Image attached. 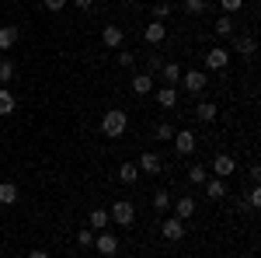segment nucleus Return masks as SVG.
<instances>
[{"label":"nucleus","instance_id":"nucleus-1","mask_svg":"<svg viewBox=\"0 0 261 258\" xmlns=\"http://www.w3.org/2000/svg\"><path fill=\"white\" fill-rule=\"evenodd\" d=\"M125 129H129V115H125L122 108H108V112L101 115V133L108 139H119Z\"/></svg>","mask_w":261,"mask_h":258},{"label":"nucleus","instance_id":"nucleus-2","mask_svg":"<svg viewBox=\"0 0 261 258\" xmlns=\"http://www.w3.org/2000/svg\"><path fill=\"white\" fill-rule=\"evenodd\" d=\"M181 84H185L188 95H202L205 84H209V74L205 70H181Z\"/></svg>","mask_w":261,"mask_h":258},{"label":"nucleus","instance_id":"nucleus-3","mask_svg":"<svg viewBox=\"0 0 261 258\" xmlns=\"http://www.w3.org/2000/svg\"><path fill=\"white\" fill-rule=\"evenodd\" d=\"M108 217L115 220L119 227H133V223H136V206H133V202H125V199H119V202L108 209Z\"/></svg>","mask_w":261,"mask_h":258},{"label":"nucleus","instance_id":"nucleus-4","mask_svg":"<svg viewBox=\"0 0 261 258\" xmlns=\"http://www.w3.org/2000/svg\"><path fill=\"white\" fill-rule=\"evenodd\" d=\"M91 248H98L105 258H112V255H119V238H115V234H108V230H98Z\"/></svg>","mask_w":261,"mask_h":258},{"label":"nucleus","instance_id":"nucleus-5","mask_svg":"<svg viewBox=\"0 0 261 258\" xmlns=\"http://www.w3.org/2000/svg\"><path fill=\"white\" fill-rule=\"evenodd\" d=\"M174 150H178L181 157H188V154H192V150H195V133H192V129H174Z\"/></svg>","mask_w":261,"mask_h":258},{"label":"nucleus","instance_id":"nucleus-6","mask_svg":"<svg viewBox=\"0 0 261 258\" xmlns=\"http://www.w3.org/2000/svg\"><path fill=\"white\" fill-rule=\"evenodd\" d=\"M122 42H125V32H122L119 25H105V28H101V45H108V49H119Z\"/></svg>","mask_w":261,"mask_h":258},{"label":"nucleus","instance_id":"nucleus-7","mask_svg":"<svg viewBox=\"0 0 261 258\" xmlns=\"http://www.w3.org/2000/svg\"><path fill=\"white\" fill-rule=\"evenodd\" d=\"M233 171H237V160L230 157V154H216V157H213V175H216V178H226V175H233Z\"/></svg>","mask_w":261,"mask_h":258},{"label":"nucleus","instance_id":"nucleus-8","mask_svg":"<svg viewBox=\"0 0 261 258\" xmlns=\"http://www.w3.org/2000/svg\"><path fill=\"white\" fill-rule=\"evenodd\" d=\"M226 63H230V53H226L223 45H213V49L205 53V66H209V70H226Z\"/></svg>","mask_w":261,"mask_h":258},{"label":"nucleus","instance_id":"nucleus-9","mask_svg":"<svg viewBox=\"0 0 261 258\" xmlns=\"http://www.w3.org/2000/svg\"><path fill=\"white\" fill-rule=\"evenodd\" d=\"M143 39L150 42V45H161L167 39V28H164V21H150L146 28H143Z\"/></svg>","mask_w":261,"mask_h":258},{"label":"nucleus","instance_id":"nucleus-10","mask_svg":"<svg viewBox=\"0 0 261 258\" xmlns=\"http://www.w3.org/2000/svg\"><path fill=\"white\" fill-rule=\"evenodd\" d=\"M161 234H164V238H167V241H181V238H185V220H178V217L164 220Z\"/></svg>","mask_w":261,"mask_h":258},{"label":"nucleus","instance_id":"nucleus-11","mask_svg":"<svg viewBox=\"0 0 261 258\" xmlns=\"http://www.w3.org/2000/svg\"><path fill=\"white\" fill-rule=\"evenodd\" d=\"M21 39V32H18V25H4L0 28V53H7V49H14Z\"/></svg>","mask_w":261,"mask_h":258},{"label":"nucleus","instance_id":"nucleus-12","mask_svg":"<svg viewBox=\"0 0 261 258\" xmlns=\"http://www.w3.org/2000/svg\"><path fill=\"white\" fill-rule=\"evenodd\" d=\"M202 185H205V196L213 199V202H220V199H226V181H223V178H205Z\"/></svg>","mask_w":261,"mask_h":258},{"label":"nucleus","instance_id":"nucleus-13","mask_svg":"<svg viewBox=\"0 0 261 258\" xmlns=\"http://www.w3.org/2000/svg\"><path fill=\"white\" fill-rule=\"evenodd\" d=\"M136 168L146 171V175H157V171L164 168V160L157 157V154H140V164H136Z\"/></svg>","mask_w":261,"mask_h":258},{"label":"nucleus","instance_id":"nucleus-14","mask_svg":"<svg viewBox=\"0 0 261 258\" xmlns=\"http://www.w3.org/2000/svg\"><path fill=\"white\" fill-rule=\"evenodd\" d=\"M112 223V217H108V209H91V217H87V227L98 234V230H105Z\"/></svg>","mask_w":261,"mask_h":258},{"label":"nucleus","instance_id":"nucleus-15","mask_svg":"<svg viewBox=\"0 0 261 258\" xmlns=\"http://www.w3.org/2000/svg\"><path fill=\"white\" fill-rule=\"evenodd\" d=\"M18 185H14V181H0V206H14V202H18Z\"/></svg>","mask_w":261,"mask_h":258},{"label":"nucleus","instance_id":"nucleus-16","mask_svg":"<svg viewBox=\"0 0 261 258\" xmlns=\"http://www.w3.org/2000/svg\"><path fill=\"white\" fill-rule=\"evenodd\" d=\"M157 105L171 112V108L178 105V87H161V91H157Z\"/></svg>","mask_w":261,"mask_h":258},{"label":"nucleus","instance_id":"nucleus-17","mask_svg":"<svg viewBox=\"0 0 261 258\" xmlns=\"http://www.w3.org/2000/svg\"><path fill=\"white\" fill-rule=\"evenodd\" d=\"M192 213H195V199H192V196H181L178 202H174V217H178V220H188Z\"/></svg>","mask_w":261,"mask_h":258},{"label":"nucleus","instance_id":"nucleus-18","mask_svg":"<svg viewBox=\"0 0 261 258\" xmlns=\"http://www.w3.org/2000/svg\"><path fill=\"white\" fill-rule=\"evenodd\" d=\"M164 80H167V87H174V84H181V66L178 63H164L161 70H157Z\"/></svg>","mask_w":261,"mask_h":258},{"label":"nucleus","instance_id":"nucleus-19","mask_svg":"<svg viewBox=\"0 0 261 258\" xmlns=\"http://www.w3.org/2000/svg\"><path fill=\"white\" fill-rule=\"evenodd\" d=\"M133 91L136 95H150L153 91V74H136L133 77Z\"/></svg>","mask_w":261,"mask_h":258},{"label":"nucleus","instance_id":"nucleus-20","mask_svg":"<svg viewBox=\"0 0 261 258\" xmlns=\"http://www.w3.org/2000/svg\"><path fill=\"white\" fill-rule=\"evenodd\" d=\"M195 115H199L202 122H213L216 115H220V108H216V101H199V108H195Z\"/></svg>","mask_w":261,"mask_h":258},{"label":"nucleus","instance_id":"nucleus-21","mask_svg":"<svg viewBox=\"0 0 261 258\" xmlns=\"http://www.w3.org/2000/svg\"><path fill=\"white\" fill-rule=\"evenodd\" d=\"M14 108H18V98H14L7 87H0V115H11Z\"/></svg>","mask_w":261,"mask_h":258},{"label":"nucleus","instance_id":"nucleus-22","mask_svg":"<svg viewBox=\"0 0 261 258\" xmlns=\"http://www.w3.org/2000/svg\"><path fill=\"white\" fill-rule=\"evenodd\" d=\"M119 178L125 181V185H133V181L140 178V168H136L133 160H125V164H122V168H119Z\"/></svg>","mask_w":261,"mask_h":258},{"label":"nucleus","instance_id":"nucleus-23","mask_svg":"<svg viewBox=\"0 0 261 258\" xmlns=\"http://www.w3.org/2000/svg\"><path fill=\"white\" fill-rule=\"evenodd\" d=\"M205 178H209V168H205V164H192V168H188V181H192V185H202Z\"/></svg>","mask_w":261,"mask_h":258},{"label":"nucleus","instance_id":"nucleus-24","mask_svg":"<svg viewBox=\"0 0 261 258\" xmlns=\"http://www.w3.org/2000/svg\"><path fill=\"white\" fill-rule=\"evenodd\" d=\"M14 77H18V66L11 60H0V84H11Z\"/></svg>","mask_w":261,"mask_h":258},{"label":"nucleus","instance_id":"nucleus-25","mask_svg":"<svg viewBox=\"0 0 261 258\" xmlns=\"http://www.w3.org/2000/svg\"><path fill=\"white\" fill-rule=\"evenodd\" d=\"M216 35H220V39H230V35H233V18H230V14L216 21Z\"/></svg>","mask_w":261,"mask_h":258},{"label":"nucleus","instance_id":"nucleus-26","mask_svg":"<svg viewBox=\"0 0 261 258\" xmlns=\"http://www.w3.org/2000/svg\"><path fill=\"white\" fill-rule=\"evenodd\" d=\"M181 7H185V14H192V18H199V14L205 11V7H209V4H205V0H185Z\"/></svg>","mask_w":261,"mask_h":258},{"label":"nucleus","instance_id":"nucleus-27","mask_svg":"<svg viewBox=\"0 0 261 258\" xmlns=\"http://www.w3.org/2000/svg\"><path fill=\"white\" fill-rule=\"evenodd\" d=\"M153 209H157V213H167V209H171V196H167L164 189L153 196Z\"/></svg>","mask_w":261,"mask_h":258},{"label":"nucleus","instance_id":"nucleus-28","mask_svg":"<svg viewBox=\"0 0 261 258\" xmlns=\"http://www.w3.org/2000/svg\"><path fill=\"white\" fill-rule=\"evenodd\" d=\"M237 53H241V56H254V39H251V35L237 39Z\"/></svg>","mask_w":261,"mask_h":258},{"label":"nucleus","instance_id":"nucleus-29","mask_svg":"<svg viewBox=\"0 0 261 258\" xmlns=\"http://www.w3.org/2000/svg\"><path fill=\"white\" fill-rule=\"evenodd\" d=\"M77 244H81V248H91V244H94V230H91V227H81V230H77Z\"/></svg>","mask_w":261,"mask_h":258},{"label":"nucleus","instance_id":"nucleus-30","mask_svg":"<svg viewBox=\"0 0 261 258\" xmlns=\"http://www.w3.org/2000/svg\"><path fill=\"white\" fill-rule=\"evenodd\" d=\"M153 136H157V139H171V136H174V126H171V122H157Z\"/></svg>","mask_w":261,"mask_h":258},{"label":"nucleus","instance_id":"nucleus-31","mask_svg":"<svg viewBox=\"0 0 261 258\" xmlns=\"http://www.w3.org/2000/svg\"><path fill=\"white\" fill-rule=\"evenodd\" d=\"M136 63V53L133 49H119V66H133Z\"/></svg>","mask_w":261,"mask_h":258},{"label":"nucleus","instance_id":"nucleus-32","mask_svg":"<svg viewBox=\"0 0 261 258\" xmlns=\"http://www.w3.org/2000/svg\"><path fill=\"white\" fill-rule=\"evenodd\" d=\"M220 7L226 11V14H237V11L244 7V0H220Z\"/></svg>","mask_w":261,"mask_h":258},{"label":"nucleus","instance_id":"nucleus-33","mask_svg":"<svg viewBox=\"0 0 261 258\" xmlns=\"http://www.w3.org/2000/svg\"><path fill=\"white\" fill-rule=\"evenodd\" d=\"M42 7H45V11H53V14H60L63 7H66V0H42Z\"/></svg>","mask_w":261,"mask_h":258},{"label":"nucleus","instance_id":"nucleus-34","mask_svg":"<svg viewBox=\"0 0 261 258\" xmlns=\"http://www.w3.org/2000/svg\"><path fill=\"white\" fill-rule=\"evenodd\" d=\"M247 206H251V209H258V206H261V189H258V185L251 189V196H247Z\"/></svg>","mask_w":261,"mask_h":258},{"label":"nucleus","instance_id":"nucleus-35","mask_svg":"<svg viewBox=\"0 0 261 258\" xmlns=\"http://www.w3.org/2000/svg\"><path fill=\"white\" fill-rule=\"evenodd\" d=\"M167 14H171V4H157V7H153V18L157 21H164Z\"/></svg>","mask_w":261,"mask_h":258},{"label":"nucleus","instance_id":"nucleus-36","mask_svg":"<svg viewBox=\"0 0 261 258\" xmlns=\"http://www.w3.org/2000/svg\"><path fill=\"white\" fill-rule=\"evenodd\" d=\"M73 4H77L81 11H91V7H94V0H73Z\"/></svg>","mask_w":261,"mask_h":258},{"label":"nucleus","instance_id":"nucleus-37","mask_svg":"<svg viewBox=\"0 0 261 258\" xmlns=\"http://www.w3.org/2000/svg\"><path fill=\"white\" fill-rule=\"evenodd\" d=\"M28 258H49V251H42V248H35V251H32Z\"/></svg>","mask_w":261,"mask_h":258}]
</instances>
